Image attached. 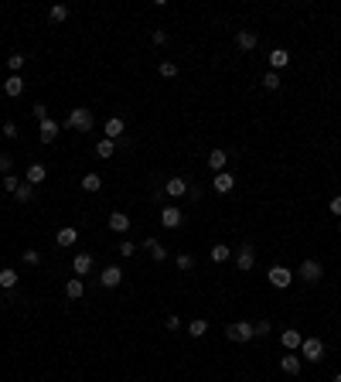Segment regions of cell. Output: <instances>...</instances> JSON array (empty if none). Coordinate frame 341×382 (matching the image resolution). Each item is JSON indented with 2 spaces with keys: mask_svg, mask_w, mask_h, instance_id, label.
<instances>
[{
  "mask_svg": "<svg viewBox=\"0 0 341 382\" xmlns=\"http://www.w3.org/2000/svg\"><path fill=\"white\" fill-rule=\"evenodd\" d=\"M297 277H300V280H307V283H318L321 277H324V270H321L318 259H304V263H300V270H297Z\"/></svg>",
  "mask_w": 341,
  "mask_h": 382,
  "instance_id": "5b68a950",
  "label": "cell"
},
{
  "mask_svg": "<svg viewBox=\"0 0 341 382\" xmlns=\"http://www.w3.org/2000/svg\"><path fill=\"white\" fill-rule=\"evenodd\" d=\"M31 116L38 120V123H45V120H48V106H41V102H38V106L31 110Z\"/></svg>",
  "mask_w": 341,
  "mask_h": 382,
  "instance_id": "74e56055",
  "label": "cell"
},
{
  "mask_svg": "<svg viewBox=\"0 0 341 382\" xmlns=\"http://www.w3.org/2000/svg\"><path fill=\"white\" fill-rule=\"evenodd\" d=\"M256 41H260V38H256V31H239V34H236V48H239V51H252V48H256Z\"/></svg>",
  "mask_w": 341,
  "mask_h": 382,
  "instance_id": "9a60e30c",
  "label": "cell"
},
{
  "mask_svg": "<svg viewBox=\"0 0 341 382\" xmlns=\"http://www.w3.org/2000/svg\"><path fill=\"white\" fill-rule=\"evenodd\" d=\"M58 130H62V123L48 116L45 123H38V140H41V144H51V140H55V137H58Z\"/></svg>",
  "mask_w": 341,
  "mask_h": 382,
  "instance_id": "52a82bcc",
  "label": "cell"
},
{
  "mask_svg": "<svg viewBox=\"0 0 341 382\" xmlns=\"http://www.w3.org/2000/svg\"><path fill=\"white\" fill-rule=\"evenodd\" d=\"M0 11H4V7H0Z\"/></svg>",
  "mask_w": 341,
  "mask_h": 382,
  "instance_id": "681fc988",
  "label": "cell"
},
{
  "mask_svg": "<svg viewBox=\"0 0 341 382\" xmlns=\"http://www.w3.org/2000/svg\"><path fill=\"white\" fill-rule=\"evenodd\" d=\"M14 198H17V202H24V205H27V202H34V188L27 184V181H21V188L14 191Z\"/></svg>",
  "mask_w": 341,
  "mask_h": 382,
  "instance_id": "83f0119b",
  "label": "cell"
},
{
  "mask_svg": "<svg viewBox=\"0 0 341 382\" xmlns=\"http://www.w3.org/2000/svg\"><path fill=\"white\" fill-rule=\"evenodd\" d=\"M154 45H167V31H160L157 28V31H154Z\"/></svg>",
  "mask_w": 341,
  "mask_h": 382,
  "instance_id": "ee69618b",
  "label": "cell"
},
{
  "mask_svg": "<svg viewBox=\"0 0 341 382\" xmlns=\"http://www.w3.org/2000/svg\"><path fill=\"white\" fill-rule=\"evenodd\" d=\"M99 283L106 287V290H113V287H120V283H123V270H120V266H106V270L99 273Z\"/></svg>",
  "mask_w": 341,
  "mask_h": 382,
  "instance_id": "ba28073f",
  "label": "cell"
},
{
  "mask_svg": "<svg viewBox=\"0 0 341 382\" xmlns=\"http://www.w3.org/2000/svg\"><path fill=\"white\" fill-rule=\"evenodd\" d=\"M24 263H27V266H38V263H41V253H38V249H24Z\"/></svg>",
  "mask_w": 341,
  "mask_h": 382,
  "instance_id": "d590c367",
  "label": "cell"
},
{
  "mask_svg": "<svg viewBox=\"0 0 341 382\" xmlns=\"http://www.w3.org/2000/svg\"><path fill=\"white\" fill-rule=\"evenodd\" d=\"M99 188H102V178H99V174H92V171H89V174L82 178V191H99Z\"/></svg>",
  "mask_w": 341,
  "mask_h": 382,
  "instance_id": "f1b7e54d",
  "label": "cell"
},
{
  "mask_svg": "<svg viewBox=\"0 0 341 382\" xmlns=\"http://www.w3.org/2000/svg\"><path fill=\"white\" fill-rule=\"evenodd\" d=\"M62 126H65V130H75V133H89V130H92V110L75 106V110L62 120Z\"/></svg>",
  "mask_w": 341,
  "mask_h": 382,
  "instance_id": "6da1fadb",
  "label": "cell"
},
{
  "mask_svg": "<svg viewBox=\"0 0 341 382\" xmlns=\"http://www.w3.org/2000/svg\"><path fill=\"white\" fill-rule=\"evenodd\" d=\"M208 168L215 171V174H222V171H225V150H222V147H215V150L208 154Z\"/></svg>",
  "mask_w": 341,
  "mask_h": 382,
  "instance_id": "44dd1931",
  "label": "cell"
},
{
  "mask_svg": "<svg viewBox=\"0 0 341 382\" xmlns=\"http://www.w3.org/2000/svg\"><path fill=\"white\" fill-rule=\"evenodd\" d=\"M205 331H208V321H202V317H194L191 324H188V335H191V338H202Z\"/></svg>",
  "mask_w": 341,
  "mask_h": 382,
  "instance_id": "1f68e13d",
  "label": "cell"
},
{
  "mask_svg": "<svg viewBox=\"0 0 341 382\" xmlns=\"http://www.w3.org/2000/svg\"><path fill=\"white\" fill-rule=\"evenodd\" d=\"M338 232H341V222H338Z\"/></svg>",
  "mask_w": 341,
  "mask_h": 382,
  "instance_id": "7dc6e473",
  "label": "cell"
},
{
  "mask_svg": "<svg viewBox=\"0 0 341 382\" xmlns=\"http://www.w3.org/2000/svg\"><path fill=\"white\" fill-rule=\"evenodd\" d=\"M236 266H239V273H249L252 266H256V249H252V242H246V246H239Z\"/></svg>",
  "mask_w": 341,
  "mask_h": 382,
  "instance_id": "8992f818",
  "label": "cell"
},
{
  "mask_svg": "<svg viewBox=\"0 0 341 382\" xmlns=\"http://www.w3.org/2000/svg\"><path fill=\"white\" fill-rule=\"evenodd\" d=\"M300 365H304V362H300V355H294V351L280 355V369H283L287 375H297V372H300Z\"/></svg>",
  "mask_w": 341,
  "mask_h": 382,
  "instance_id": "4fadbf2b",
  "label": "cell"
},
{
  "mask_svg": "<svg viewBox=\"0 0 341 382\" xmlns=\"http://www.w3.org/2000/svg\"><path fill=\"white\" fill-rule=\"evenodd\" d=\"M0 287H4V290H14V287H17V270L4 266V270H0Z\"/></svg>",
  "mask_w": 341,
  "mask_h": 382,
  "instance_id": "d4e9b609",
  "label": "cell"
},
{
  "mask_svg": "<svg viewBox=\"0 0 341 382\" xmlns=\"http://www.w3.org/2000/svg\"><path fill=\"white\" fill-rule=\"evenodd\" d=\"M300 355H304L307 362H321L324 359V341H321V338H304V341H300Z\"/></svg>",
  "mask_w": 341,
  "mask_h": 382,
  "instance_id": "3957f363",
  "label": "cell"
},
{
  "mask_svg": "<svg viewBox=\"0 0 341 382\" xmlns=\"http://www.w3.org/2000/svg\"><path fill=\"white\" fill-rule=\"evenodd\" d=\"M181 222H184V215H181V208H174V205H167V208L160 212V225H164V229H178Z\"/></svg>",
  "mask_w": 341,
  "mask_h": 382,
  "instance_id": "9c48e42d",
  "label": "cell"
},
{
  "mask_svg": "<svg viewBox=\"0 0 341 382\" xmlns=\"http://www.w3.org/2000/svg\"><path fill=\"white\" fill-rule=\"evenodd\" d=\"M4 137H17V123H14V120L4 123Z\"/></svg>",
  "mask_w": 341,
  "mask_h": 382,
  "instance_id": "7bdbcfd3",
  "label": "cell"
},
{
  "mask_svg": "<svg viewBox=\"0 0 341 382\" xmlns=\"http://www.w3.org/2000/svg\"><path fill=\"white\" fill-rule=\"evenodd\" d=\"M334 382H341V372H338V375H334Z\"/></svg>",
  "mask_w": 341,
  "mask_h": 382,
  "instance_id": "bcb514c9",
  "label": "cell"
},
{
  "mask_svg": "<svg viewBox=\"0 0 341 382\" xmlns=\"http://www.w3.org/2000/svg\"><path fill=\"white\" fill-rule=\"evenodd\" d=\"M328 208H331V215H338V219H341V195H334V198H331Z\"/></svg>",
  "mask_w": 341,
  "mask_h": 382,
  "instance_id": "b9f144b4",
  "label": "cell"
},
{
  "mask_svg": "<svg viewBox=\"0 0 341 382\" xmlns=\"http://www.w3.org/2000/svg\"><path fill=\"white\" fill-rule=\"evenodd\" d=\"M45 178H48V168H45V164H31V168H27V174H24V181H27L31 188H38Z\"/></svg>",
  "mask_w": 341,
  "mask_h": 382,
  "instance_id": "5bb4252c",
  "label": "cell"
},
{
  "mask_svg": "<svg viewBox=\"0 0 341 382\" xmlns=\"http://www.w3.org/2000/svg\"><path fill=\"white\" fill-rule=\"evenodd\" d=\"M164 191H167L170 198H181V195H188V181L184 178H170L167 184H164Z\"/></svg>",
  "mask_w": 341,
  "mask_h": 382,
  "instance_id": "ac0fdd59",
  "label": "cell"
},
{
  "mask_svg": "<svg viewBox=\"0 0 341 382\" xmlns=\"http://www.w3.org/2000/svg\"><path fill=\"white\" fill-rule=\"evenodd\" d=\"M160 75H164V79H174V75H178V65H174V62H160Z\"/></svg>",
  "mask_w": 341,
  "mask_h": 382,
  "instance_id": "8d00e7d4",
  "label": "cell"
},
{
  "mask_svg": "<svg viewBox=\"0 0 341 382\" xmlns=\"http://www.w3.org/2000/svg\"><path fill=\"white\" fill-rule=\"evenodd\" d=\"M17 188H21V178H17V174H4V191H11L14 195Z\"/></svg>",
  "mask_w": 341,
  "mask_h": 382,
  "instance_id": "836d02e7",
  "label": "cell"
},
{
  "mask_svg": "<svg viewBox=\"0 0 341 382\" xmlns=\"http://www.w3.org/2000/svg\"><path fill=\"white\" fill-rule=\"evenodd\" d=\"M208 256H212V263H225V259L232 256V249H229V246H222V242H215V246H212V253H208Z\"/></svg>",
  "mask_w": 341,
  "mask_h": 382,
  "instance_id": "4316f807",
  "label": "cell"
},
{
  "mask_svg": "<svg viewBox=\"0 0 341 382\" xmlns=\"http://www.w3.org/2000/svg\"><path fill=\"white\" fill-rule=\"evenodd\" d=\"M4 92H7L11 99L24 96V79H21V75H7V82H4Z\"/></svg>",
  "mask_w": 341,
  "mask_h": 382,
  "instance_id": "2e32d148",
  "label": "cell"
},
{
  "mask_svg": "<svg viewBox=\"0 0 341 382\" xmlns=\"http://www.w3.org/2000/svg\"><path fill=\"white\" fill-rule=\"evenodd\" d=\"M236 188V178L229 174V171H222V174H215V191L218 195H229V191Z\"/></svg>",
  "mask_w": 341,
  "mask_h": 382,
  "instance_id": "ffe728a7",
  "label": "cell"
},
{
  "mask_svg": "<svg viewBox=\"0 0 341 382\" xmlns=\"http://www.w3.org/2000/svg\"><path fill=\"white\" fill-rule=\"evenodd\" d=\"M0 89H4V82H0Z\"/></svg>",
  "mask_w": 341,
  "mask_h": 382,
  "instance_id": "c3c4849f",
  "label": "cell"
},
{
  "mask_svg": "<svg viewBox=\"0 0 341 382\" xmlns=\"http://www.w3.org/2000/svg\"><path fill=\"white\" fill-rule=\"evenodd\" d=\"M252 331H256V335H270V331H273V324H270V321H256V324H252Z\"/></svg>",
  "mask_w": 341,
  "mask_h": 382,
  "instance_id": "ab89813d",
  "label": "cell"
},
{
  "mask_svg": "<svg viewBox=\"0 0 341 382\" xmlns=\"http://www.w3.org/2000/svg\"><path fill=\"white\" fill-rule=\"evenodd\" d=\"M96 154H99L102 160H109V157L116 154V140H109V137H102L99 144H96Z\"/></svg>",
  "mask_w": 341,
  "mask_h": 382,
  "instance_id": "7402d4cb",
  "label": "cell"
},
{
  "mask_svg": "<svg viewBox=\"0 0 341 382\" xmlns=\"http://www.w3.org/2000/svg\"><path fill=\"white\" fill-rule=\"evenodd\" d=\"M174 263H178V270H181V273H191L194 270V256H191V253H181Z\"/></svg>",
  "mask_w": 341,
  "mask_h": 382,
  "instance_id": "4dcf8cb0",
  "label": "cell"
},
{
  "mask_svg": "<svg viewBox=\"0 0 341 382\" xmlns=\"http://www.w3.org/2000/svg\"><path fill=\"white\" fill-rule=\"evenodd\" d=\"M65 17H68V7H65V4H55V7L48 11V21H55V24H62Z\"/></svg>",
  "mask_w": 341,
  "mask_h": 382,
  "instance_id": "f546056e",
  "label": "cell"
},
{
  "mask_svg": "<svg viewBox=\"0 0 341 382\" xmlns=\"http://www.w3.org/2000/svg\"><path fill=\"white\" fill-rule=\"evenodd\" d=\"M106 225H109L113 232H126V229H130V219H126L123 212H113V215H109V222H106Z\"/></svg>",
  "mask_w": 341,
  "mask_h": 382,
  "instance_id": "603a6c76",
  "label": "cell"
},
{
  "mask_svg": "<svg viewBox=\"0 0 341 382\" xmlns=\"http://www.w3.org/2000/svg\"><path fill=\"white\" fill-rule=\"evenodd\" d=\"M290 65V51L287 48H273L270 51V72H280V68Z\"/></svg>",
  "mask_w": 341,
  "mask_h": 382,
  "instance_id": "8fae6325",
  "label": "cell"
},
{
  "mask_svg": "<svg viewBox=\"0 0 341 382\" xmlns=\"http://www.w3.org/2000/svg\"><path fill=\"white\" fill-rule=\"evenodd\" d=\"M266 280H270L273 287H276V290H287V287L294 283V270H287V266H270Z\"/></svg>",
  "mask_w": 341,
  "mask_h": 382,
  "instance_id": "277c9868",
  "label": "cell"
},
{
  "mask_svg": "<svg viewBox=\"0 0 341 382\" xmlns=\"http://www.w3.org/2000/svg\"><path fill=\"white\" fill-rule=\"evenodd\" d=\"M133 253H136V242L123 239V242H120V256H133Z\"/></svg>",
  "mask_w": 341,
  "mask_h": 382,
  "instance_id": "f35d334b",
  "label": "cell"
},
{
  "mask_svg": "<svg viewBox=\"0 0 341 382\" xmlns=\"http://www.w3.org/2000/svg\"><path fill=\"white\" fill-rule=\"evenodd\" d=\"M7 68H11L14 75H17V72L24 68V55H7Z\"/></svg>",
  "mask_w": 341,
  "mask_h": 382,
  "instance_id": "e575fe53",
  "label": "cell"
},
{
  "mask_svg": "<svg viewBox=\"0 0 341 382\" xmlns=\"http://www.w3.org/2000/svg\"><path fill=\"white\" fill-rule=\"evenodd\" d=\"M72 270H75V277H86V273L92 270V256L89 253H79V256L72 259Z\"/></svg>",
  "mask_w": 341,
  "mask_h": 382,
  "instance_id": "d6986e66",
  "label": "cell"
},
{
  "mask_svg": "<svg viewBox=\"0 0 341 382\" xmlns=\"http://www.w3.org/2000/svg\"><path fill=\"white\" fill-rule=\"evenodd\" d=\"M123 130H126L123 116H109V120H106V137H109V140H116V137H123Z\"/></svg>",
  "mask_w": 341,
  "mask_h": 382,
  "instance_id": "e0dca14e",
  "label": "cell"
},
{
  "mask_svg": "<svg viewBox=\"0 0 341 382\" xmlns=\"http://www.w3.org/2000/svg\"><path fill=\"white\" fill-rule=\"evenodd\" d=\"M263 89H270V92L280 89V72H266L263 75Z\"/></svg>",
  "mask_w": 341,
  "mask_h": 382,
  "instance_id": "d6a6232c",
  "label": "cell"
},
{
  "mask_svg": "<svg viewBox=\"0 0 341 382\" xmlns=\"http://www.w3.org/2000/svg\"><path fill=\"white\" fill-rule=\"evenodd\" d=\"M11 168H14L11 154H0V174H11Z\"/></svg>",
  "mask_w": 341,
  "mask_h": 382,
  "instance_id": "60d3db41",
  "label": "cell"
},
{
  "mask_svg": "<svg viewBox=\"0 0 341 382\" xmlns=\"http://www.w3.org/2000/svg\"><path fill=\"white\" fill-rule=\"evenodd\" d=\"M58 246H75V239H79V232L72 229V225H65V229H58Z\"/></svg>",
  "mask_w": 341,
  "mask_h": 382,
  "instance_id": "cb8c5ba5",
  "label": "cell"
},
{
  "mask_svg": "<svg viewBox=\"0 0 341 382\" xmlns=\"http://www.w3.org/2000/svg\"><path fill=\"white\" fill-rule=\"evenodd\" d=\"M167 328H170V331H178V328H181V317L170 314V317H167Z\"/></svg>",
  "mask_w": 341,
  "mask_h": 382,
  "instance_id": "f6af8a7d",
  "label": "cell"
},
{
  "mask_svg": "<svg viewBox=\"0 0 341 382\" xmlns=\"http://www.w3.org/2000/svg\"><path fill=\"white\" fill-rule=\"evenodd\" d=\"M144 246H147V249H150V256L157 259V263H164V259H167V249L160 246L157 239H144Z\"/></svg>",
  "mask_w": 341,
  "mask_h": 382,
  "instance_id": "484cf974",
  "label": "cell"
},
{
  "mask_svg": "<svg viewBox=\"0 0 341 382\" xmlns=\"http://www.w3.org/2000/svg\"><path fill=\"white\" fill-rule=\"evenodd\" d=\"M65 297L68 301H82V297H86V283H82V277H72V280L65 283Z\"/></svg>",
  "mask_w": 341,
  "mask_h": 382,
  "instance_id": "7c38bea8",
  "label": "cell"
},
{
  "mask_svg": "<svg viewBox=\"0 0 341 382\" xmlns=\"http://www.w3.org/2000/svg\"><path fill=\"white\" fill-rule=\"evenodd\" d=\"M300 341H304V335H300L297 328H287L283 335H280V345H283L287 351H297V348H300Z\"/></svg>",
  "mask_w": 341,
  "mask_h": 382,
  "instance_id": "30bf717a",
  "label": "cell"
},
{
  "mask_svg": "<svg viewBox=\"0 0 341 382\" xmlns=\"http://www.w3.org/2000/svg\"><path fill=\"white\" fill-rule=\"evenodd\" d=\"M225 338H229V341H239V345H246V341H252V338H256V331H252L249 321H236V324L225 328Z\"/></svg>",
  "mask_w": 341,
  "mask_h": 382,
  "instance_id": "7a4b0ae2",
  "label": "cell"
}]
</instances>
